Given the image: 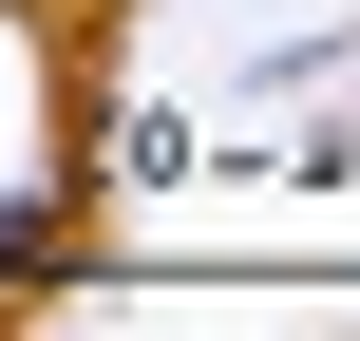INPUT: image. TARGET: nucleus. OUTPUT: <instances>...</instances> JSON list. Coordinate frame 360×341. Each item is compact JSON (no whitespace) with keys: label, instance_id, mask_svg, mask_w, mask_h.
I'll list each match as a JSON object with an SVG mask.
<instances>
[{"label":"nucleus","instance_id":"f257e3e1","mask_svg":"<svg viewBox=\"0 0 360 341\" xmlns=\"http://www.w3.org/2000/svg\"><path fill=\"white\" fill-rule=\"evenodd\" d=\"M57 266H76V190L38 171V190H0V304H38Z\"/></svg>","mask_w":360,"mask_h":341}]
</instances>
